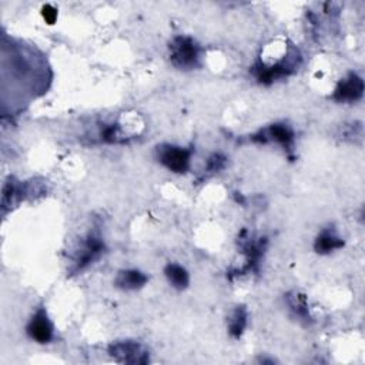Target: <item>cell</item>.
Here are the masks:
<instances>
[{
	"label": "cell",
	"instance_id": "obj_1",
	"mask_svg": "<svg viewBox=\"0 0 365 365\" xmlns=\"http://www.w3.org/2000/svg\"><path fill=\"white\" fill-rule=\"evenodd\" d=\"M170 60L181 70H191L200 65V47L187 36H177L170 43Z\"/></svg>",
	"mask_w": 365,
	"mask_h": 365
},
{
	"label": "cell",
	"instance_id": "obj_2",
	"mask_svg": "<svg viewBox=\"0 0 365 365\" xmlns=\"http://www.w3.org/2000/svg\"><path fill=\"white\" fill-rule=\"evenodd\" d=\"M191 151L177 146L159 147V160L173 173H187L190 169Z\"/></svg>",
	"mask_w": 365,
	"mask_h": 365
},
{
	"label": "cell",
	"instance_id": "obj_3",
	"mask_svg": "<svg viewBox=\"0 0 365 365\" xmlns=\"http://www.w3.org/2000/svg\"><path fill=\"white\" fill-rule=\"evenodd\" d=\"M26 331H27V335L39 344L50 342L51 340H53V334H55L53 324H51V321L49 320L47 312L43 308H40L34 312L33 317L30 319V321L27 324Z\"/></svg>",
	"mask_w": 365,
	"mask_h": 365
},
{
	"label": "cell",
	"instance_id": "obj_4",
	"mask_svg": "<svg viewBox=\"0 0 365 365\" xmlns=\"http://www.w3.org/2000/svg\"><path fill=\"white\" fill-rule=\"evenodd\" d=\"M252 141L257 143H269V141H276L278 144H281L284 147V150H287L288 153L293 151V146H294V133L293 130L287 126V124H273L269 129H264L260 132L258 134H254L251 137Z\"/></svg>",
	"mask_w": 365,
	"mask_h": 365
},
{
	"label": "cell",
	"instance_id": "obj_5",
	"mask_svg": "<svg viewBox=\"0 0 365 365\" xmlns=\"http://www.w3.org/2000/svg\"><path fill=\"white\" fill-rule=\"evenodd\" d=\"M295 68L294 62H290L288 58H286L284 60H280L274 65H264V63H257L252 69L257 80L263 84H271L273 82H276L277 79L286 77L288 76Z\"/></svg>",
	"mask_w": 365,
	"mask_h": 365
},
{
	"label": "cell",
	"instance_id": "obj_6",
	"mask_svg": "<svg viewBox=\"0 0 365 365\" xmlns=\"http://www.w3.org/2000/svg\"><path fill=\"white\" fill-rule=\"evenodd\" d=\"M362 93H364L362 79L355 73H350L347 79L338 83L333 98L340 103H354L362 97Z\"/></svg>",
	"mask_w": 365,
	"mask_h": 365
},
{
	"label": "cell",
	"instance_id": "obj_7",
	"mask_svg": "<svg viewBox=\"0 0 365 365\" xmlns=\"http://www.w3.org/2000/svg\"><path fill=\"white\" fill-rule=\"evenodd\" d=\"M103 251H104L103 240L96 234H89L84 238L83 247L79 251V257L76 260V271H82L87 266H90L94 260H97L101 255Z\"/></svg>",
	"mask_w": 365,
	"mask_h": 365
},
{
	"label": "cell",
	"instance_id": "obj_8",
	"mask_svg": "<svg viewBox=\"0 0 365 365\" xmlns=\"http://www.w3.org/2000/svg\"><path fill=\"white\" fill-rule=\"evenodd\" d=\"M240 243H241V252L247 258V264L244 266V269L241 271H238V274L244 273V271H257L260 260H262V257L264 254L267 240L260 238L258 241H255L251 238H247V240L241 238Z\"/></svg>",
	"mask_w": 365,
	"mask_h": 365
},
{
	"label": "cell",
	"instance_id": "obj_9",
	"mask_svg": "<svg viewBox=\"0 0 365 365\" xmlns=\"http://www.w3.org/2000/svg\"><path fill=\"white\" fill-rule=\"evenodd\" d=\"M109 351L113 357H116L119 361H123V362H133V364L147 362L146 352L137 342H133V341L116 342V344L110 345Z\"/></svg>",
	"mask_w": 365,
	"mask_h": 365
},
{
	"label": "cell",
	"instance_id": "obj_10",
	"mask_svg": "<svg viewBox=\"0 0 365 365\" xmlns=\"http://www.w3.org/2000/svg\"><path fill=\"white\" fill-rule=\"evenodd\" d=\"M341 247H344L342 238H340L331 229L323 230L314 243V248L319 254H330Z\"/></svg>",
	"mask_w": 365,
	"mask_h": 365
},
{
	"label": "cell",
	"instance_id": "obj_11",
	"mask_svg": "<svg viewBox=\"0 0 365 365\" xmlns=\"http://www.w3.org/2000/svg\"><path fill=\"white\" fill-rule=\"evenodd\" d=\"M148 281L147 276L139 270H123L116 278V286L122 290H139Z\"/></svg>",
	"mask_w": 365,
	"mask_h": 365
},
{
	"label": "cell",
	"instance_id": "obj_12",
	"mask_svg": "<svg viewBox=\"0 0 365 365\" xmlns=\"http://www.w3.org/2000/svg\"><path fill=\"white\" fill-rule=\"evenodd\" d=\"M165 274L169 280V283L176 288V290H184L187 288L190 283V276L187 270L179 264H167L165 269Z\"/></svg>",
	"mask_w": 365,
	"mask_h": 365
},
{
	"label": "cell",
	"instance_id": "obj_13",
	"mask_svg": "<svg viewBox=\"0 0 365 365\" xmlns=\"http://www.w3.org/2000/svg\"><path fill=\"white\" fill-rule=\"evenodd\" d=\"M287 301H288V305L291 308V311L294 312V314L302 320V321H309L311 317H309V312H308V304H307V298L305 295L300 294V293H293L287 297Z\"/></svg>",
	"mask_w": 365,
	"mask_h": 365
},
{
	"label": "cell",
	"instance_id": "obj_14",
	"mask_svg": "<svg viewBox=\"0 0 365 365\" xmlns=\"http://www.w3.org/2000/svg\"><path fill=\"white\" fill-rule=\"evenodd\" d=\"M247 326V309L245 307H237L229 323V331L234 338H240Z\"/></svg>",
	"mask_w": 365,
	"mask_h": 365
},
{
	"label": "cell",
	"instance_id": "obj_15",
	"mask_svg": "<svg viewBox=\"0 0 365 365\" xmlns=\"http://www.w3.org/2000/svg\"><path fill=\"white\" fill-rule=\"evenodd\" d=\"M100 136H101V141H104V143H117L122 140L120 129L117 124H110V126L103 127Z\"/></svg>",
	"mask_w": 365,
	"mask_h": 365
},
{
	"label": "cell",
	"instance_id": "obj_16",
	"mask_svg": "<svg viewBox=\"0 0 365 365\" xmlns=\"http://www.w3.org/2000/svg\"><path fill=\"white\" fill-rule=\"evenodd\" d=\"M226 162H227V159L224 158L223 154H213L210 159H208V162H207V172H210V173H219L220 170H223L224 169V166H226Z\"/></svg>",
	"mask_w": 365,
	"mask_h": 365
},
{
	"label": "cell",
	"instance_id": "obj_17",
	"mask_svg": "<svg viewBox=\"0 0 365 365\" xmlns=\"http://www.w3.org/2000/svg\"><path fill=\"white\" fill-rule=\"evenodd\" d=\"M41 18L47 25H55L58 20V9L51 5H44L41 8Z\"/></svg>",
	"mask_w": 365,
	"mask_h": 365
}]
</instances>
